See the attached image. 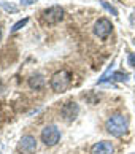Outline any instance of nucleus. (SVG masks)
<instances>
[{"label":"nucleus","mask_w":135,"mask_h":154,"mask_svg":"<svg viewBox=\"0 0 135 154\" xmlns=\"http://www.w3.org/2000/svg\"><path fill=\"white\" fill-rule=\"evenodd\" d=\"M18 151L21 154H33L37 151V140H35V137H32V135L22 137V138L19 140Z\"/></svg>","instance_id":"nucleus-5"},{"label":"nucleus","mask_w":135,"mask_h":154,"mask_svg":"<svg viewBox=\"0 0 135 154\" xmlns=\"http://www.w3.org/2000/svg\"><path fill=\"white\" fill-rule=\"evenodd\" d=\"M0 5H2L5 10H8V11H18V8H16V7H13V5H7L3 0H0Z\"/></svg>","instance_id":"nucleus-13"},{"label":"nucleus","mask_w":135,"mask_h":154,"mask_svg":"<svg viewBox=\"0 0 135 154\" xmlns=\"http://www.w3.org/2000/svg\"><path fill=\"white\" fill-rule=\"evenodd\" d=\"M111 30H113V26H111V22L108 19H105V18L99 19L94 24V33L99 38H106L111 33Z\"/></svg>","instance_id":"nucleus-6"},{"label":"nucleus","mask_w":135,"mask_h":154,"mask_svg":"<svg viewBox=\"0 0 135 154\" xmlns=\"http://www.w3.org/2000/svg\"><path fill=\"white\" fill-rule=\"evenodd\" d=\"M27 22H29V19H27V18H24V19H21V21H18V22H16V24H14L13 27H11V32H16V30H19V29H22V27H24V26L27 24Z\"/></svg>","instance_id":"nucleus-11"},{"label":"nucleus","mask_w":135,"mask_h":154,"mask_svg":"<svg viewBox=\"0 0 135 154\" xmlns=\"http://www.w3.org/2000/svg\"><path fill=\"white\" fill-rule=\"evenodd\" d=\"M60 140V132L56 125H46L41 130V141L46 146H54Z\"/></svg>","instance_id":"nucleus-4"},{"label":"nucleus","mask_w":135,"mask_h":154,"mask_svg":"<svg viewBox=\"0 0 135 154\" xmlns=\"http://www.w3.org/2000/svg\"><path fill=\"white\" fill-rule=\"evenodd\" d=\"M0 37H2V29H0Z\"/></svg>","instance_id":"nucleus-16"},{"label":"nucleus","mask_w":135,"mask_h":154,"mask_svg":"<svg viewBox=\"0 0 135 154\" xmlns=\"http://www.w3.org/2000/svg\"><path fill=\"white\" fill-rule=\"evenodd\" d=\"M100 3H102V7H103L105 10H108L110 13H113L115 16H118V11H116V8H113V7H111V5H108V3L105 2V0H102V2H100Z\"/></svg>","instance_id":"nucleus-12"},{"label":"nucleus","mask_w":135,"mask_h":154,"mask_svg":"<svg viewBox=\"0 0 135 154\" xmlns=\"http://www.w3.org/2000/svg\"><path fill=\"white\" fill-rule=\"evenodd\" d=\"M106 130L115 135V137H121L127 132L129 129V121L124 115H113L111 118L106 119V124H105Z\"/></svg>","instance_id":"nucleus-1"},{"label":"nucleus","mask_w":135,"mask_h":154,"mask_svg":"<svg viewBox=\"0 0 135 154\" xmlns=\"http://www.w3.org/2000/svg\"><path fill=\"white\" fill-rule=\"evenodd\" d=\"M129 65L135 67V54H130V56H129Z\"/></svg>","instance_id":"nucleus-14"},{"label":"nucleus","mask_w":135,"mask_h":154,"mask_svg":"<svg viewBox=\"0 0 135 154\" xmlns=\"http://www.w3.org/2000/svg\"><path fill=\"white\" fill-rule=\"evenodd\" d=\"M72 83V75L67 70L56 72L51 78V88L54 92H65Z\"/></svg>","instance_id":"nucleus-2"},{"label":"nucleus","mask_w":135,"mask_h":154,"mask_svg":"<svg viewBox=\"0 0 135 154\" xmlns=\"http://www.w3.org/2000/svg\"><path fill=\"white\" fill-rule=\"evenodd\" d=\"M21 2L24 3V5H32V3H33V0H21Z\"/></svg>","instance_id":"nucleus-15"},{"label":"nucleus","mask_w":135,"mask_h":154,"mask_svg":"<svg viewBox=\"0 0 135 154\" xmlns=\"http://www.w3.org/2000/svg\"><path fill=\"white\" fill-rule=\"evenodd\" d=\"M41 19L44 24H57L64 19V10L60 7H51L41 13Z\"/></svg>","instance_id":"nucleus-3"},{"label":"nucleus","mask_w":135,"mask_h":154,"mask_svg":"<svg viewBox=\"0 0 135 154\" xmlns=\"http://www.w3.org/2000/svg\"><path fill=\"white\" fill-rule=\"evenodd\" d=\"M91 154H113V145L110 141H99L92 146Z\"/></svg>","instance_id":"nucleus-8"},{"label":"nucleus","mask_w":135,"mask_h":154,"mask_svg":"<svg viewBox=\"0 0 135 154\" xmlns=\"http://www.w3.org/2000/svg\"><path fill=\"white\" fill-rule=\"evenodd\" d=\"M29 86H30L32 89H35V91L41 89V88L44 86V78H43V75L37 73V75L30 76V78H29Z\"/></svg>","instance_id":"nucleus-9"},{"label":"nucleus","mask_w":135,"mask_h":154,"mask_svg":"<svg viewBox=\"0 0 135 154\" xmlns=\"http://www.w3.org/2000/svg\"><path fill=\"white\" fill-rule=\"evenodd\" d=\"M111 79H113V81H121V83H126L127 79H129V75H127V73L116 72V73H113V76H111Z\"/></svg>","instance_id":"nucleus-10"},{"label":"nucleus","mask_w":135,"mask_h":154,"mask_svg":"<svg viewBox=\"0 0 135 154\" xmlns=\"http://www.w3.org/2000/svg\"><path fill=\"white\" fill-rule=\"evenodd\" d=\"M78 115V105L75 102H67L62 108V116L65 121H73Z\"/></svg>","instance_id":"nucleus-7"}]
</instances>
